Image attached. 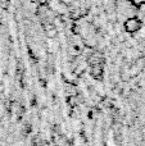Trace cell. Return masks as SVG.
<instances>
[]
</instances>
